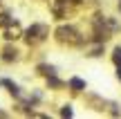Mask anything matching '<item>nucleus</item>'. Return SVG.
<instances>
[{
  "mask_svg": "<svg viewBox=\"0 0 121 119\" xmlns=\"http://www.w3.org/2000/svg\"><path fill=\"white\" fill-rule=\"evenodd\" d=\"M117 76H119V79H121V65H119V70H117Z\"/></svg>",
  "mask_w": 121,
  "mask_h": 119,
  "instance_id": "11",
  "label": "nucleus"
},
{
  "mask_svg": "<svg viewBox=\"0 0 121 119\" xmlns=\"http://www.w3.org/2000/svg\"><path fill=\"white\" fill-rule=\"evenodd\" d=\"M2 31H4V40H16V38H20V36H22L20 27H18L16 22H11V25L2 27Z\"/></svg>",
  "mask_w": 121,
  "mask_h": 119,
  "instance_id": "4",
  "label": "nucleus"
},
{
  "mask_svg": "<svg viewBox=\"0 0 121 119\" xmlns=\"http://www.w3.org/2000/svg\"><path fill=\"white\" fill-rule=\"evenodd\" d=\"M56 38L60 43H67V45H78L81 43V36H78V31L72 25H60L56 29Z\"/></svg>",
  "mask_w": 121,
  "mask_h": 119,
  "instance_id": "2",
  "label": "nucleus"
},
{
  "mask_svg": "<svg viewBox=\"0 0 121 119\" xmlns=\"http://www.w3.org/2000/svg\"><path fill=\"white\" fill-rule=\"evenodd\" d=\"M13 22V18L9 16L7 11H0V27H7V25H11Z\"/></svg>",
  "mask_w": 121,
  "mask_h": 119,
  "instance_id": "7",
  "label": "nucleus"
},
{
  "mask_svg": "<svg viewBox=\"0 0 121 119\" xmlns=\"http://www.w3.org/2000/svg\"><path fill=\"white\" fill-rule=\"evenodd\" d=\"M67 85H69L72 92H83V90H85V81L78 79V76H72V79L67 81Z\"/></svg>",
  "mask_w": 121,
  "mask_h": 119,
  "instance_id": "5",
  "label": "nucleus"
},
{
  "mask_svg": "<svg viewBox=\"0 0 121 119\" xmlns=\"http://www.w3.org/2000/svg\"><path fill=\"white\" fill-rule=\"evenodd\" d=\"M60 115H63V117H72V106H63Z\"/></svg>",
  "mask_w": 121,
  "mask_h": 119,
  "instance_id": "10",
  "label": "nucleus"
},
{
  "mask_svg": "<svg viewBox=\"0 0 121 119\" xmlns=\"http://www.w3.org/2000/svg\"><path fill=\"white\" fill-rule=\"evenodd\" d=\"M119 7H121V4H119Z\"/></svg>",
  "mask_w": 121,
  "mask_h": 119,
  "instance_id": "12",
  "label": "nucleus"
},
{
  "mask_svg": "<svg viewBox=\"0 0 121 119\" xmlns=\"http://www.w3.org/2000/svg\"><path fill=\"white\" fill-rule=\"evenodd\" d=\"M22 36H25V40L29 45H38L49 36V27L45 25V22H34L31 27H27V29L22 31Z\"/></svg>",
  "mask_w": 121,
  "mask_h": 119,
  "instance_id": "1",
  "label": "nucleus"
},
{
  "mask_svg": "<svg viewBox=\"0 0 121 119\" xmlns=\"http://www.w3.org/2000/svg\"><path fill=\"white\" fill-rule=\"evenodd\" d=\"M18 49L13 47V45H4L2 47V52H0V61H4V63H13V61H18Z\"/></svg>",
  "mask_w": 121,
  "mask_h": 119,
  "instance_id": "3",
  "label": "nucleus"
},
{
  "mask_svg": "<svg viewBox=\"0 0 121 119\" xmlns=\"http://www.w3.org/2000/svg\"><path fill=\"white\" fill-rule=\"evenodd\" d=\"M36 70H38V72H40L43 76H52V74H56V67H54V65H47V63H43V65H38Z\"/></svg>",
  "mask_w": 121,
  "mask_h": 119,
  "instance_id": "6",
  "label": "nucleus"
},
{
  "mask_svg": "<svg viewBox=\"0 0 121 119\" xmlns=\"http://www.w3.org/2000/svg\"><path fill=\"white\" fill-rule=\"evenodd\" d=\"M114 63H117V65H121V47H117V49H114Z\"/></svg>",
  "mask_w": 121,
  "mask_h": 119,
  "instance_id": "9",
  "label": "nucleus"
},
{
  "mask_svg": "<svg viewBox=\"0 0 121 119\" xmlns=\"http://www.w3.org/2000/svg\"><path fill=\"white\" fill-rule=\"evenodd\" d=\"M47 85H49V88H63L65 83L56 79V74H52V76H47Z\"/></svg>",
  "mask_w": 121,
  "mask_h": 119,
  "instance_id": "8",
  "label": "nucleus"
}]
</instances>
